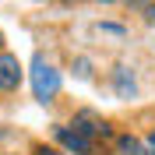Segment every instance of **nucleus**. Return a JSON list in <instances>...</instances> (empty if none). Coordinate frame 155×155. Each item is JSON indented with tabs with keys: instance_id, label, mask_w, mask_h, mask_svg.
Wrapping results in <instances>:
<instances>
[{
	"instance_id": "obj_8",
	"label": "nucleus",
	"mask_w": 155,
	"mask_h": 155,
	"mask_svg": "<svg viewBox=\"0 0 155 155\" xmlns=\"http://www.w3.org/2000/svg\"><path fill=\"white\" fill-rule=\"evenodd\" d=\"M109 4H124V7H152V0H109Z\"/></svg>"
},
{
	"instance_id": "obj_11",
	"label": "nucleus",
	"mask_w": 155,
	"mask_h": 155,
	"mask_svg": "<svg viewBox=\"0 0 155 155\" xmlns=\"http://www.w3.org/2000/svg\"><path fill=\"white\" fill-rule=\"evenodd\" d=\"M148 21H155V4H152V7H148Z\"/></svg>"
},
{
	"instance_id": "obj_1",
	"label": "nucleus",
	"mask_w": 155,
	"mask_h": 155,
	"mask_svg": "<svg viewBox=\"0 0 155 155\" xmlns=\"http://www.w3.org/2000/svg\"><path fill=\"white\" fill-rule=\"evenodd\" d=\"M28 81H32V95H35V102H53V99L60 95V85H64V78H60V71L49 64L42 53H35L32 57V71H28Z\"/></svg>"
},
{
	"instance_id": "obj_6",
	"label": "nucleus",
	"mask_w": 155,
	"mask_h": 155,
	"mask_svg": "<svg viewBox=\"0 0 155 155\" xmlns=\"http://www.w3.org/2000/svg\"><path fill=\"white\" fill-rule=\"evenodd\" d=\"M116 152L120 155H145V141H137L130 134H120L116 137Z\"/></svg>"
},
{
	"instance_id": "obj_4",
	"label": "nucleus",
	"mask_w": 155,
	"mask_h": 155,
	"mask_svg": "<svg viewBox=\"0 0 155 155\" xmlns=\"http://www.w3.org/2000/svg\"><path fill=\"white\" fill-rule=\"evenodd\" d=\"M25 78V67L14 53H0V92H14Z\"/></svg>"
},
{
	"instance_id": "obj_2",
	"label": "nucleus",
	"mask_w": 155,
	"mask_h": 155,
	"mask_svg": "<svg viewBox=\"0 0 155 155\" xmlns=\"http://www.w3.org/2000/svg\"><path fill=\"white\" fill-rule=\"evenodd\" d=\"M71 127H74L78 134L92 137V141H102V137H113V127L102 120V116L95 113V109H78L74 120H71Z\"/></svg>"
},
{
	"instance_id": "obj_10",
	"label": "nucleus",
	"mask_w": 155,
	"mask_h": 155,
	"mask_svg": "<svg viewBox=\"0 0 155 155\" xmlns=\"http://www.w3.org/2000/svg\"><path fill=\"white\" fill-rule=\"evenodd\" d=\"M145 155H155V134H148V141H145Z\"/></svg>"
},
{
	"instance_id": "obj_9",
	"label": "nucleus",
	"mask_w": 155,
	"mask_h": 155,
	"mask_svg": "<svg viewBox=\"0 0 155 155\" xmlns=\"http://www.w3.org/2000/svg\"><path fill=\"white\" fill-rule=\"evenodd\" d=\"M35 155H67V152H60V148H46V145H39Z\"/></svg>"
},
{
	"instance_id": "obj_3",
	"label": "nucleus",
	"mask_w": 155,
	"mask_h": 155,
	"mask_svg": "<svg viewBox=\"0 0 155 155\" xmlns=\"http://www.w3.org/2000/svg\"><path fill=\"white\" fill-rule=\"evenodd\" d=\"M53 137L64 145L67 155H92V152H95V141L85 137V134H78L74 127H60V124H57V127H53Z\"/></svg>"
},
{
	"instance_id": "obj_5",
	"label": "nucleus",
	"mask_w": 155,
	"mask_h": 155,
	"mask_svg": "<svg viewBox=\"0 0 155 155\" xmlns=\"http://www.w3.org/2000/svg\"><path fill=\"white\" fill-rule=\"evenodd\" d=\"M113 85H116V95L120 99H130L137 92V81H134V74H130V67H124V64H120V67L113 71Z\"/></svg>"
},
{
	"instance_id": "obj_7",
	"label": "nucleus",
	"mask_w": 155,
	"mask_h": 155,
	"mask_svg": "<svg viewBox=\"0 0 155 155\" xmlns=\"http://www.w3.org/2000/svg\"><path fill=\"white\" fill-rule=\"evenodd\" d=\"M74 67H78V78H92V64H88V60H85V57L78 60Z\"/></svg>"
},
{
	"instance_id": "obj_12",
	"label": "nucleus",
	"mask_w": 155,
	"mask_h": 155,
	"mask_svg": "<svg viewBox=\"0 0 155 155\" xmlns=\"http://www.w3.org/2000/svg\"><path fill=\"white\" fill-rule=\"evenodd\" d=\"M0 53H4V32H0Z\"/></svg>"
}]
</instances>
